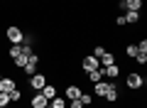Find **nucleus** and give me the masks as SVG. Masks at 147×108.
<instances>
[{"label": "nucleus", "instance_id": "obj_1", "mask_svg": "<svg viewBox=\"0 0 147 108\" xmlns=\"http://www.w3.org/2000/svg\"><path fill=\"white\" fill-rule=\"evenodd\" d=\"M5 37L12 42V44H22V39H25V32H22L17 25H10V27L5 30Z\"/></svg>", "mask_w": 147, "mask_h": 108}, {"label": "nucleus", "instance_id": "obj_2", "mask_svg": "<svg viewBox=\"0 0 147 108\" xmlns=\"http://www.w3.org/2000/svg\"><path fill=\"white\" fill-rule=\"evenodd\" d=\"M22 69H25V76L37 74V69H39V57H37V54H30V57H27V64Z\"/></svg>", "mask_w": 147, "mask_h": 108}, {"label": "nucleus", "instance_id": "obj_3", "mask_svg": "<svg viewBox=\"0 0 147 108\" xmlns=\"http://www.w3.org/2000/svg\"><path fill=\"white\" fill-rule=\"evenodd\" d=\"M81 69L88 74V71H93V69H100V62L93 57V54H88V57H84V62H81Z\"/></svg>", "mask_w": 147, "mask_h": 108}, {"label": "nucleus", "instance_id": "obj_4", "mask_svg": "<svg viewBox=\"0 0 147 108\" xmlns=\"http://www.w3.org/2000/svg\"><path fill=\"white\" fill-rule=\"evenodd\" d=\"M44 84H47V76H44V74L37 71V74H32V76H30V86L34 88V91H42Z\"/></svg>", "mask_w": 147, "mask_h": 108}, {"label": "nucleus", "instance_id": "obj_5", "mask_svg": "<svg viewBox=\"0 0 147 108\" xmlns=\"http://www.w3.org/2000/svg\"><path fill=\"white\" fill-rule=\"evenodd\" d=\"M125 84H127V88H132V91H137V88H142V84H145V79H142L140 74H127Z\"/></svg>", "mask_w": 147, "mask_h": 108}, {"label": "nucleus", "instance_id": "obj_6", "mask_svg": "<svg viewBox=\"0 0 147 108\" xmlns=\"http://www.w3.org/2000/svg\"><path fill=\"white\" fill-rule=\"evenodd\" d=\"M81 88L76 86V84H71V86H66V91H64V98H66V101H74V98H81Z\"/></svg>", "mask_w": 147, "mask_h": 108}, {"label": "nucleus", "instance_id": "obj_7", "mask_svg": "<svg viewBox=\"0 0 147 108\" xmlns=\"http://www.w3.org/2000/svg\"><path fill=\"white\" fill-rule=\"evenodd\" d=\"M30 106H32V108H49V101L42 96V93H34L32 101H30Z\"/></svg>", "mask_w": 147, "mask_h": 108}, {"label": "nucleus", "instance_id": "obj_8", "mask_svg": "<svg viewBox=\"0 0 147 108\" xmlns=\"http://www.w3.org/2000/svg\"><path fill=\"white\" fill-rule=\"evenodd\" d=\"M12 88H17L15 79H10V76H5V79H0V91H3V93H10Z\"/></svg>", "mask_w": 147, "mask_h": 108}, {"label": "nucleus", "instance_id": "obj_9", "mask_svg": "<svg viewBox=\"0 0 147 108\" xmlns=\"http://www.w3.org/2000/svg\"><path fill=\"white\" fill-rule=\"evenodd\" d=\"M39 93H42V96L47 98V101H52V98L57 96V88H54L52 84H44V88H42V91H39Z\"/></svg>", "mask_w": 147, "mask_h": 108}, {"label": "nucleus", "instance_id": "obj_10", "mask_svg": "<svg viewBox=\"0 0 147 108\" xmlns=\"http://www.w3.org/2000/svg\"><path fill=\"white\" fill-rule=\"evenodd\" d=\"M88 81H91V84L103 81V67H100V69H93V71H88Z\"/></svg>", "mask_w": 147, "mask_h": 108}, {"label": "nucleus", "instance_id": "obj_11", "mask_svg": "<svg viewBox=\"0 0 147 108\" xmlns=\"http://www.w3.org/2000/svg\"><path fill=\"white\" fill-rule=\"evenodd\" d=\"M125 22H127V25L140 22V10H127V12H125Z\"/></svg>", "mask_w": 147, "mask_h": 108}, {"label": "nucleus", "instance_id": "obj_12", "mask_svg": "<svg viewBox=\"0 0 147 108\" xmlns=\"http://www.w3.org/2000/svg\"><path fill=\"white\" fill-rule=\"evenodd\" d=\"M110 88V84H105V81H98V84H93V91H96V96H100L103 98L105 96V91Z\"/></svg>", "mask_w": 147, "mask_h": 108}, {"label": "nucleus", "instance_id": "obj_13", "mask_svg": "<svg viewBox=\"0 0 147 108\" xmlns=\"http://www.w3.org/2000/svg\"><path fill=\"white\" fill-rule=\"evenodd\" d=\"M105 101H110V103H113V101H118V86H115V84H110V88H108V91H105Z\"/></svg>", "mask_w": 147, "mask_h": 108}, {"label": "nucleus", "instance_id": "obj_14", "mask_svg": "<svg viewBox=\"0 0 147 108\" xmlns=\"http://www.w3.org/2000/svg\"><path fill=\"white\" fill-rule=\"evenodd\" d=\"M49 108H66V98H61V96L57 93V96L49 101Z\"/></svg>", "mask_w": 147, "mask_h": 108}, {"label": "nucleus", "instance_id": "obj_15", "mask_svg": "<svg viewBox=\"0 0 147 108\" xmlns=\"http://www.w3.org/2000/svg\"><path fill=\"white\" fill-rule=\"evenodd\" d=\"M123 7H125V10H140L142 0H123Z\"/></svg>", "mask_w": 147, "mask_h": 108}, {"label": "nucleus", "instance_id": "obj_16", "mask_svg": "<svg viewBox=\"0 0 147 108\" xmlns=\"http://www.w3.org/2000/svg\"><path fill=\"white\" fill-rule=\"evenodd\" d=\"M98 62H100V67H110V64H115V57H113L110 52H105V54L98 59Z\"/></svg>", "mask_w": 147, "mask_h": 108}, {"label": "nucleus", "instance_id": "obj_17", "mask_svg": "<svg viewBox=\"0 0 147 108\" xmlns=\"http://www.w3.org/2000/svg\"><path fill=\"white\" fill-rule=\"evenodd\" d=\"M103 74H105V76H110V79H115L118 74H120V69H118L115 64H110V67H103Z\"/></svg>", "mask_w": 147, "mask_h": 108}, {"label": "nucleus", "instance_id": "obj_18", "mask_svg": "<svg viewBox=\"0 0 147 108\" xmlns=\"http://www.w3.org/2000/svg\"><path fill=\"white\" fill-rule=\"evenodd\" d=\"M27 57H30V54H25V52H22V54H17V57L15 59H12V62H15V67H25V64H27Z\"/></svg>", "mask_w": 147, "mask_h": 108}, {"label": "nucleus", "instance_id": "obj_19", "mask_svg": "<svg viewBox=\"0 0 147 108\" xmlns=\"http://www.w3.org/2000/svg\"><path fill=\"white\" fill-rule=\"evenodd\" d=\"M17 54H22V44H12L10 52H7V57H10V59H15Z\"/></svg>", "mask_w": 147, "mask_h": 108}, {"label": "nucleus", "instance_id": "obj_20", "mask_svg": "<svg viewBox=\"0 0 147 108\" xmlns=\"http://www.w3.org/2000/svg\"><path fill=\"white\" fill-rule=\"evenodd\" d=\"M10 93H3V91H0V108H7V106H10Z\"/></svg>", "mask_w": 147, "mask_h": 108}, {"label": "nucleus", "instance_id": "obj_21", "mask_svg": "<svg viewBox=\"0 0 147 108\" xmlns=\"http://www.w3.org/2000/svg\"><path fill=\"white\" fill-rule=\"evenodd\" d=\"M10 101H22V91H17V88H12V91H10Z\"/></svg>", "mask_w": 147, "mask_h": 108}, {"label": "nucleus", "instance_id": "obj_22", "mask_svg": "<svg viewBox=\"0 0 147 108\" xmlns=\"http://www.w3.org/2000/svg\"><path fill=\"white\" fill-rule=\"evenodd\" d=\"M125 54H127V57H135V54H137V44H127L125 47Z\"/></svg>", "mask_w": 147, "mask_h": 108}, {"label": "nucleus", "instance_id": "obj_23", "mask_svg": "<svg viewBox=\"0 0 147 108\" xmlns=\"http://www.w3.org/2000/svg\"><path fill=\"white\" fill-rule=\"evenodd\" d=\"M66 108H84V103H81V98H74V101H69Z\"/></svg>", "mask_w": 147, "mask_h": 108}, {"label": "nucleus", "instance_id": "obj_24", "mask_svg": "<svg viewBox=\"0 0 147 108\" xmlns=\"http://www.w3.org/2000/svg\"><path fill=\"white\" fill-rule=\"evenodd\" d=\"M135 62H137V64H147V54L137 52V54H135Z\"/></svg>", "mask_w": 147, "mask_h": 108}, {"label": "nucleus", "instance_id": "obj_25", "mask_svg": "<svg viewBox=\"0 0 147 108\" xmlns=\"http://www.w3.org/2000/svg\"><path fill=\"white\" fill-rule=\"evenodd\" d=\"M137 52L147 54V39H140V42H137Z\"/></svg>", "mask_w": 147, "mask_h": 108}, {"label": "nucleus", "instance_id": "obj_26", "mask_svg": "<svg viewBox=\"0 0 147 108\" xmlns=\"http://www.w3.org/2000/svg\"><path fill=\"white\" fill-rule=\"evenodd\" d=\"M91 101H93V96H88V93H81V103H84V106H91Z\"/></svg>", "mask_w": 147, "mask_h": 108}, {"label": "nucleus", "instance_id": "obj_27", "mask_svg": "<svg viewBox=\"0 0 147 108\" xmlns=\"http://www.w3.org/2000/svg\"><path fill=\"white\" fill-rule=\"evenodd\" d=\"M103 54H105V49H103V47H96V49H93V57H96V59H100Z\"/></svg>", "mask_w": 147, "mask_h": 108}, {"label": "nucleus", "instance_id": "obj_28", "mask_svg": "<svg viewBox=\"0 0 147 108\" xmlns=\"http://www.w3.org/2000/svg\"><path fill=\"white\" fill-rule=\"evenodd\" d=\"M115 22H118L120 27H123V25H127V22H125V15H118V20H115Z\"/></svg>", "mask_w": 147, "mask_h": 108}, {"label": "nucleus", "instance_id": "obj_29", "mask_svg": "<svg viewBox=\"0 0 147 108\" xmlns=\"http://www.w3.org/2000/svg\"><path fill=\"white\" fill-rule=\"evenodd\" d=\"M0 79H3V74H0Z\"/></svg>", "mask_w": 147, "mask_h": 108}]
</instances>
